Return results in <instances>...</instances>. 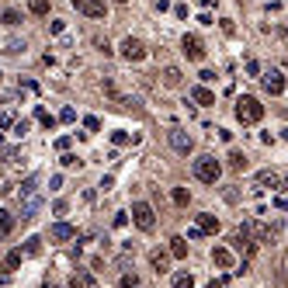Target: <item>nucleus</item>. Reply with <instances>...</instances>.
<instances>
[{"mask_svg":"<svg viewBox=\"0 0 288 288\" xmlns=\"http://www.w3.org/2000/svg\"><path fill=\"white\" fill-rule=\"evenodd\" d=\"M194 177H198L201 184H215V181L222 177V163H219L212 153H201L198 160H194Z\"/></svg>","mask_w":288,"mask_h":288,"instance_id":"nucleus-1","label":"nucleus"},{"mask_svg":"<svg viewBox=\"0 0 288 288\" xmlns=\"http://www.w3.org/2000/svg\"><path fill=\"white\" fill-rule=\"evenodd\" d=\"M236 118H240L243 125H257V122L264 118V104H261L257 97L243 94L240 101H236Z\"/></svg>","mask_w":288,"mask_h":288,"instance_id":"nucleus-2","label":"nucleus"},{"mask_svg":"<svg viewBox=\"0 0 288 288\" xmlns=\"http://www.w3.org/2000/svg\"><path fill=\"white\" fill-rule=\"evenodd\" d=\"M132 222H135V226H139L142 233H150V229L156 226V215H153V209H150L146 201H135V205H132Z\"/></svg>","mask_w":288,"mask_h":288,"instance_id":"nucleus-3","label":"nucleus"},{"mask_svg":"<svg viewBox=\"0 0 288 288\" xmlns=\"http://www.w3.org/2000/svg\"><path fill=\"white\" fill-rule=\"evenodd\" d=\"M70 4L77 7L80 14H87V18H94V21L108 18V7H104V0H70Z\"/></svg>","mask_w":288,"mask_h":288,"instance_id":"nucleus-4","label":"nucleus"},{"mask_svg":"<svg viewBox=\"0 0 288 288\" xmlns=\"http://www.w3.org/2000/svg\"><path fill=\"white\" fill-rule=\"evenodd\" d=\"M181 52L191 59V63H201L205 59V42L198 39V35H184L181 39Z\"/></svg>","mask_w":288,"mask_h":288,"instance_id":"nucleus-5","label":"nucleus"},{"mask_svg":"<svg viewBox=\"0 0 288 288\" xmlns=\"http://www.w3.org/2000/svg\"><path fill=\"white\" fill-rule=\"evenodd\" d=\"M170 146L174 150H177V153H191L194 150V139H191V132H188V129H170Z\"/></svg>","mask_w":288,"mask_h":288,"instance_id":"nucleus-6","label":"nucleus"},{"mask_svg":"<svg viewBox=\"0 0 288 288\" xmlns=\"http://www.w3.org/2000/svg\"><path fill=\"white\" fill-rule=\"evenodd\" d=\"M122 56L129 59V63H142V59H146V45H142L139 39H132V35H129V39L122 42Z\"/></svg>","mask_w":288,"mask_h":288,"instance_id":"nucleus-7","label":"nucleus"},{"mask_svg":"<svg viewBox=\"0 0 288 288\" xmlns=\"http://www.w3.org/2000/svg\"><path fill=\"white\" fill-rule=\"evenodd\" d=\"M261 83H264V91H268V94H281V91H285V77H281L278 70L261 73Z\"/></svg>","mask_w":288,"mask_h":288,"instance_id":"nucleus-8","label":"nucleus"},{"mask_svg":"<svg viewBox=\"0 0 288 288\" xmlns=\"http://www.w3.org/2000/svg\"><path fill=\"white\" fill-rule=\"evenodd\" d=\"M49 236H52L56 243H66V240H73V236H77V229H73L70 222H56V226L49 229Z\"/></svg>","mask_w":288,"mask_h":288,"instance_id":"nucleus-9","label":"nucleus"},{"mask_svg":"<svg viewBox=\"0 0 288 288\" xmlns=\"http://www.w3.org/2000/svg\"><path fill=\"white\" fill-rule=\"evenodd\" d=\"M150 264H153L156 274H163V271L170 268V250H153L150 253Z\"/></svg>","mask_w":288,"mask_h":288,"instance_id":"nucleus-10","label":"nucleus"},{"mask_svg":"<svg viewBox=\"0 0 288 288\" xmlns=\"http://www.w3.org/2000/svg\"><path fill=\"white\" fill-rule=\"evenodd\" d=\"M212 264H215V268H222V271H229L233 268V250L215 247V250H212Z\"/></svg>","mask_w":288,"mask_h":288,"instance_id":"nucleus-11","label":"nucleus"},{"mask_svg":"<svg viewBox=\"0 0 288 288\" xmlns=\"http://www.w3.org/2000/svg\"><path fill=\"white\" fill-rule=\"evenodd\" d=\"M198 229H201V233H219V229H222V222H219L212 212H201V215H198Z\"/></svg>","mask_w":288,"mask_h":288,"instance_id":"nucleus-12","label":"nucleus"},{"mask_svg":"<svg viewBox=\"0 0 288 288\" xmlns=\"http://www.w3.org/2000/svg\"><path fill=\"white\" fill-rule=\"evenodd\" d=\"M181 70H177V66H167V70H163V87H170V91H177V87H181Z\"/></svg>","mask_w":288,"mask_h":288,"instance_id":"nucleus-13","label":"nucleus"},{"mask_svg":"<svg viewBox=\"0 0 288 288\" xmlns=\"http://www.w3.org/2000/svg\"><path fill=\"white\" fill-rule=\"evenodd\" d=\"M42 209V198H24V205H21V219H35V212Z\"/></svg>","mask_w":288,"mask_h":288,"instance_id":"nucleus-14","label":"nucleus"},{"mask_svg":"<svg viewBox=\"0 0 288 288\" xmlns=\"http://www.w3.org/2000/svg\"><path fill=\"white\" fill-rule=\"evenodd\" d=\"M170 257H177V261L188 257V240H184V236H174L170 240Z\"/></svg>","mask_w":288,"mask_h":288,"instance_id":"nucleus-15","label":"nucleus"},{"mask_svg":"<svg viewBox=\"0 0 288 288\" xmlns=\"http://www.w3.org/2000/svg\"><path fill=\"white\" fill-rule=\"evenodd\" d=\"M70 288H94V274H91V271H77L73 281H70Z\"/></svg>","mask_w":288,"mask_h":288,"instance_id":"nucleus-16","label":"nucleus"},{"mask_svg":"<svg viewBox=\"0 0 288 288\" xmlns=\"http://www.w3.org/2000/svg\"><path fill=\"white\" fill-rule=\"evenodd\" d=\"M191 101H194V104H215V94H212L209 87H194V91H191Z\"/></svg>","mask_w":288,"mask_h":288,"instance_id":"nucleus-17","label":"nucleus"},{"mask_svg":"<svg viewBox=\"0 0 288 288\" xmlns=\"http://www.w3.org/2000/svg\"><path fill=\"white\" fill-rule=\"evenodd\" d=\"M229 167L233 170H247V153H243V150H233L229 153Z\"/></svg>","mask_w":288,"mask_h":288,"instance_id":"nucleus-18","label":"nucleus"},{"mask_svg":"<svg viewBox=\"0 0 288 288\" xmlns=\"http://www.w3.org/2000/svg\"><path fill=\"white\" fill-rule=\"evenodd\" d=\"M118 288H142V281H139V274H135V271H125V274H122V281H118Z\"/></svg>","mask_w":288,"mask_h":288,"instance_id":"nucleus-19","label":"nucleus"},{"mask_svg":"<svg viewBox=\"0 0 288 288\" xmlns=\"http://www.w3.org/2000/svg\"><path fill=\"white\" fill-rule=\"evenodd\" d=\"M28 11H32L35 18H45V14H49V0H28Z\"/></svg>","mask_w":288,"mask_h":288,"instance_id":"nucleus-20","label":"nucleus"},{"mask_svg":"<svg viewBox=\"0 0 288 288\" xmlns=\"http://www.w3.org/2000/svg\"><path fill=\"white\" fill-rule=\"evenodd\" d=\"M11 229H14V212L0 209V233H11Z\"/></svg>","mask_w":288,"mask_h":288,"instance_id":"nucleus-21","label":"nucleus"},{"mask_svg":"<svg viewBox=\"0 0 288 288\" xmlns=\"http://www.w3.org/2000/svg\"><path fill=\"white\" fill-rule=\"evenodd\" d=\"M170 198H174V205H181V209H184V205L191 201V194H188V188H174V191H170Z\"/></svg>","mask_w":288,"mask_h":288,"instance_id":"nucleus-22","label":"nucleus"},{"mask_svg":"<svg viewBox=\"0 0 288 288\" xmlns=\"http://www.w3.org/2000/svg\"><path fill=\"white\" fill-rule=\"evenodd\" d=\"M35 118H39L42 125H45V129H49V132H52V129H56V118L49 115V111H45V108H35Z\"/></svg>","mask_w":288,"mask_h":288,"instance_id":"nucleus-23","label":"nucleus"},{"mask_svg":"<svg viewBox=\"0 0 288 288\" xmlns=\"http://www.w3.org/2000/svg\"><path fill=\"white\" fill-rule=\"evenodd\" d=\"M135 139H139V135H129V132H122V129L111 132V142H115V146H129V142H135Z\"/></svg>","mask_w":288,"mask_h":288,"instance_id":"nucleus-24","label":"nucleus"},{"mask_svg":"<svg viewBox=\"0 0 288 288\" xmlns=\"http://www.w3.org/2000/svg\"><path fill=\"white\" fill-rule=\"evenodd\" d=\"M257 184H261V188H278V174H271V170H264V174H257Z\"/></svg>","mask_w":288,"mask_h":288,"instance_id":"nucleus-25","label":"nucleus"},{"mask_svg":"<svg viewBox=\"0 0 288 288\" xmlns=\"http://www.w3.org/2000/svg\"><path fill=\"white\" fill-rule=\"evenodd\" d=\"M35 188H39V177H28V181H24V184H21V198H32V194H35Z\"/></svg>","mask_w":288,"mask_h":288,"instance_id":"nucleus-26","label":"nucleus"},{"mask_svg":"<svg viewBox=\"0 0 288 288\" xmlns=\"http://www.w3.org/2000/svg\"><path fill=\"white\" fill-rule=\"evenodd\" d=\"M21 257H24V253H21V250H11V253H7V261H4V268H7V271L21 268Z\"/></svg>","mask_w":288,"mask_h":288,"instance_id":"nucleus-27","label":"nucleus"},{"mask_svg":"<svg viewBox=\"0 0 288 288\" xmlns=\"http://www.w3.org/2000/svg\"><path fill=\"white\" fill-rule=\"evenodd\" d=\"M0 52H11V56H14V52H24V42H21V39H7Z\"/></svg>","mask_w":288,"mask_h":288,"instance_id":"nucleus-28","label":"nucleus"},{"mask_svg":"<svg viewBox=\"0 0 288 288\" xmlns=\"http://www.w3.org/2000/svg\"><path fill=\"white\" fill-rule=\"evenodd\" d=\"M39 250H42V240H39V236H28V240H24V253H28V257H35Z\"/></svg>","mask_w":288,"mask_h":288,"instance_id":"nucleus-29","label":"nucleus"},{"mask_svg":"<svg viewBox=\"0 0 288 288\" xmlns=\"http://www.w3.org/2000/svg\"><path fill=\"white\" fill-rule=\"evenodd\" d=\"M28 129H32V122H28V118H14V125H11V132L18 135V139L28 132Z\"/></svg>","mask_w":288,"mask_h":288,"instance_id":"nucleus-30","label":"nucleus"},{"mask_svg":"<svg viewBox=\"0 0 288 288\" xmlns=\"http://www.w3.org/2000/svg\"><path fill=\"white\" fill-rule=\"evenodd\" d=\"M174 288H194L191 274H174Z\"/></svg>","mask_w":288,"mask_h":288,"instance_id":"nucleus-31","label":"nucleus"},{"mask_svg":"<svg viewBox=\"0 0 288 288\" xmlns=\"http://www.w3.org/2000/svg\"><path fill=\"white\" fill-rule=\"evenodd\" d=\"M0 21L14 28V24H21V14H18V11H4V14H0Z\"/></svg>","mask_w":288,"mask_h":288,"instance_id":"nucleus-32","label":"nucleus"},{"mask_svg":"<svg viewBox=\"0 0 288 288\" xmlns=\"http://www.w3.org/2000/svg\"><path fill=\"white\" fill-rule=\"evenodd\" d=\"M59 163H63V167H80V160L73 153H63V156H59Z\"/></svg>","mask_w":288,"mask_h":288,"instance_id":"nucleus-33","label":"nucleus"},{"mask_svg":"<svg viewBox=\"0 0 288 288\" xmlns=\"http://www.w3.org/2000/svg\"><path fill=\"white\" fill-rule=\"evenodd\" d=\"M18 156H21V150H14V146L4 150V160H7V163H18Z\"/></svg>","mask_w":288,"mask_h":288,"instance_id":"nucleus-34","label":"nucleus"},{"mask_svg":"<svg viewBox=\"0 0 288 288\" xmlns=\"http://www.w3.org/2000/svg\"><path fill=\"white\" fill-rule=\"evenodd\" d=\"M247 73L250 77H261V63H257V59H250L247 63Z\"/></svg>","mask_w":288,"mask_h":288,"instance_id":"nucleus-35","label":"nucleus"},{"mask_svg":"<svg viewBox=\"0 0 288 288\" xmlns=\"http://www.w3.org/2000/svg\"><path fill=\"white\" fill-rule=\"evenodd\" d=\"M11 125H14V115H11V111H4V115H0V129H11Z\"/></svg>","mask_w":288,"mask_h":288,"instance_id":"nucleus-36","label":"nucleus"},{"mask_svg":"<svg viewBox=\"0 0 288 288\" xmlns=\"http://www.w3.org/2000/svg\"><path fill=\"white\" fill-rule=\"evenodd\" d=\"M73 118H77L73 108H63V111H59V122H73Z\"/></svg>","mask_w":288,"mask_h":288,"instance_id":"nucleus-37","label":"nucleus"},{"mask_svg":"<svg viewBox=\"0 0 288 288\" xmlns=\"http://www.w3.org/2000/svg\"><path fill=\"white\" fill-rule=\"evenodd\" d=\"M83 125H87V129H91V132H97V129H101V122H97L94 115H87V118H83Z\"/></svg>","mask_w":288,"mask_h":288,"instance_id":"nucleus-38","label":"nucleus"},{"mask_svg":"<svg viewBox=\"0 0 288 288\" xmlns=\"http://www.w3.org/2000/svg\"><path fill=\"white\" fill-rule=\"evenodd\" d=\"M56 150H63V153L70 150V135H59V139H56Z\"/></svg>","mask_w":288,"mask_h":288,"instance_id":"nucleus-39","label":"nucleus"},{"mask_svg":"<svg viewBox=\"0 0 288 288\" xmlns=\"http://www.w3.org/2000/svg\"><path fill=\"white\" fill-rule=\"evenodd\" d=\"M122 226H129V215H125V212H118L115 215V229H122Z\"/></svg>","mask_w":288,"mask_h":288,"instance_id":"nucleus-40","label":"nucleus"},{"mask_svg":"<svg viewBox=\"0 0 288 288\" xmlns=\"http://www.w3.org/2000/svg\"><path fill=\"white\" fill-rule=\"evenodd\" d=\"M63 28H66L63 21H52V24H49V32H52V35H63Z\"/></svg>","mask_w":288,"mask_h":288,"instance_id":"nucleus-41","label":"nucleus"},{"mask_svg":"<svg viewBox=\"0 0 288 288\" xmlns=\"http://www.w3.org/2000/svg\"><path fill=\"white\" fill-rule=\"evenodd\" d=\"M198 24H215V21H212L209 11H201V14H198Z\"/></svg>","mask_w":288,"mask_h":288,"instance_id":"nucleus-42","label":"nucleus"},{"mask_svg":"<svg viewBox=\"0 0 288 288\" xmlns=\"http://www.w3.org/2000/svg\"><path fill=\"white\" fill-rule=\"evenodd\" d=\"M66 209H70L66 201H56V205H52V212H56V215H66Z\"/></svg>","mask_w":288,"mask_h":288,"instance_id":"nucleus-43","label":"nucleus"},{"mask_svg":"<svg viewBox=\"0 0 288 288\" xmlns=\"http://www.w3.org/2000/svg\"><path fill=\"white\" fill-rule=\"evenodd\" d=\"M209 288H226V278H219V281H209Z\"/></svg>","mask_w":288,"mask_h":288,"instance_id":"nucleus-44","label":"nucleus"},{"mask_svg":"<svg viewBox=\"0 0 288 288\" xmlns=\"http://www.w3.org/2000/svg\"><path fill=\"white\" fill-rule=\"evenodd\" d=\"M45 288H63V285H56V281H45Z\"/></svg>","mask_w":288,"mask_h":288,"instance_id":"nucleus-45","label":"nucleus"},{"mask_svg":"<svg viewBox=\"0 0 288 288\" xmlns=\"http://www.w3.org/2000/svg\"><path fill=\"white\" fill-rule=\"evenodd\" d=\"M281 139H285V142H288V129H285V132H281Z\"/></svg>","mask_w":288,"mask_h":288,"instance_id":"nucleus-46","label":"nucleus"},{"mask_svg":"<svg viewBox=\"0 0 288 288\" xmlns=\"http://www.w3.org/2000/svg\"><path fill=\"white\" fill-rule=\"evenodd\" d=\"M4 271H7V268H4V264H0V274H4Z\"/></svg>","mask_w":288,"mask_h":288,"instance_id":"nucleus-47","label":"nucleus"},{"mask_svg":"<svg viewBox=\"0 0 288 288\" xmlns=\"http://www.w3.org/2000/svg\"><path fill=\"white\" fill-rule=\"evenodd\" d=\"M0 142H4V132H0Z\"/></svg>","mask_w":288,"mask_h":288,"instance_id":"nucleus-48","label":"nucleus"},{"mask_svg":"<svg viewBox=\"0 0 288 288\" xmlns=\"http://www.w3.org/2000/svg\"><path fill=\"white\" fill-rule=\"evenodd\" d=\"M115 4H125V0H115Z\"/></svg>","mask_w":288,"mask_h":288,"instance_id":"nucleus-49","label":"nucleus"}]
</instances>
